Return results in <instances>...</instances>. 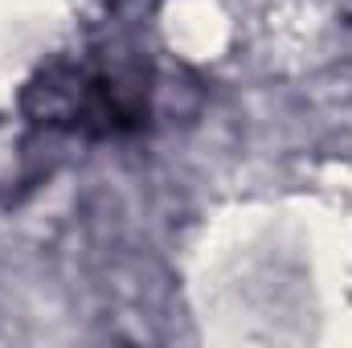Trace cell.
Segmentation results:
<instances>
[{"label": "cell", "mask_w": 352, "mask_h": 348, "mask_svg": "<svg viewBox=\"0 0 352 348\" xmlns=\"http://www.w3.org/2000/svg\"><path fill=\"white\" fill-rule=\"evenodd\" d=\"M33 90L41 123L74 135H127L148 123L152 83L140 66H58Z\"/></svg>", "instance_id": "6da1fadb"}]
</instances>
